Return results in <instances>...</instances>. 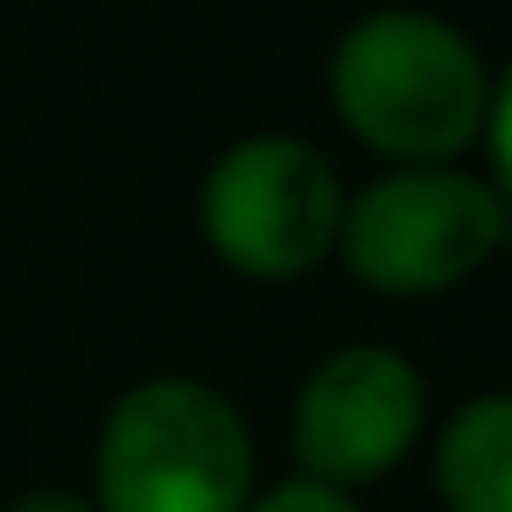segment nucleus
Masks as SVG:
<instances>
[{"label":"nucleus","mask_w":512,"mask_h":512,"mask_svg":"<svg viewBox=\"0 0 512 512\" xmlns=\"http://www.w3.org/2000/svg\"><path fill=\"white\" fill-rule=\"evenodd\" d=\"M505 239V197L449 162L393 169L344 204L337 253L372 295L463 288Z\"/></svg>","instance_id":"7ed1b4c3"},{"label":"nucleus","mask_w":512,"mask_h":512,"mask_svg":"<svg viewBox=\"0 0 512 512\" xmlns=\"http://www.w3.org/2000/svg\"><path fill=\"white\" fill-rule=\"evenodd\" d=\"M253 435L204 379H141L113 400L92 456L99 512H246Z\"/></svg>","instance_id":"f03ea898"},{"label":"nucleus","mask_w":512,"mask_h":512,"mask_svg":"<svg viewBox=\"0 0 512 512\" xmlns=\"http://www.w3.org/2000/svg\"><path fill=\"white\" fill-rule=\"evenodd\" d=\"M8 512H99V505L78 498V491H29V498H15Z\"/></svg>","instance_id":"1a4fd4ad"},{"label":"nucleus","mask_w":512,"mask_h":512,"mask_svg":"<svg viewBox=\"0 0 512 512\" xmlns=\"http://www.w3.org/2000/svg\"><path fill=\"white\" fill-rule=\"evenodd\" d=\"M484 141H491V176H498V197L512 204V64H505V78L491 85V106H484Z\"/></svg>","instance_id":"6e6552de"},{"label":"nucleus","mask_w":512,"mask_h":512,"mask_svg":"<svg viewBox=\"0 0 512 512\" xmlns=\"http://www.w3.org/2000/svg\"><path fill=\"white\" fill-rule=\"evenodd\" d=\"M246 512H358V498L330 491V484H309V477H288L267 498H246Z\"/></svg>","instance_id":"0eeeda50"},{"label":"nucleus","mask_w":512,"mask_h":512,"mask_svg":"<svg viewBox=\"0 0 512 512\" xmlns=\"http://www.w3.org/2000/svg\"><path fill=\"white\" fill-rule=\"evenodd\" d=\"M330 106L351 141H365L400 169H421L463 155L484 134L491 78L456 22L421 8H379L337 36Z\"/></svg>","instance_id":"f257e3e1"},{"label":"nucleus","mask_w":512,"mask_h":512,"mask_svg":"<svg viewBox=\"0 0 512 512\" xmlns=\"http://www.w3.org/2000/svg\"><path fill=\"white\" fill-rule=\"evenodd\" d=\"M435 491L449 512H512V393L449 414L435 442Z\"/></svg>","instance_id":"423d86ee"},{"label":"nucleus","mask_w":512,"mask_h":512,"mask_svg":"<svg viewBox=\"0 0 512 512\" xmlns=\"http://www.w3.org/2000/svg\"><path fill=\"white\" fill-rule=\"evenodd\" d=\"M211 253L246 281H302L337 253L344 183L323 148L295 134L232 141L197 197Z\"/></svg>","instance_id":"20e7f679"},{"label":"nucleus","mask_w":512,"mask_h":512,"mask_svg":"<svg viewBox=\"0 0 512 512\" xmlns=\"http://www.w3.org/2000/svg\"><path fill=\"white\" fill-rule=\"evenodd\" d=\"M288 428L309 484H372L421 435V372L386 344H344L302 379Z\"/></svg>","instance_id":"39448f33"}]
</instances>
